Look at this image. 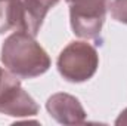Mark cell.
<instances>
[{"label":"cell","instance_id":"1","mask_svg":"<svg viewBox=\"0 0 127 126\" xmlns=\"http://www.w3.org/2000/svg\"><path fill=\"white\" fill-rule=\"evenodd\" d=\"M0 60L4 68L19 79H34L50 68L47 52L30 33L16 30L3 42Z\"/></svg>","mask_w":127,"mask_h":126},{"label":"cell","instance_id":"2","mask_svg":"<svg viewBox=\"0 0 127 126\" xmlns=\"http://www.w3.org/2000/svg\"><path fill=\"white\" fill-rule=\"evenodd\" d=\"M56 67L66 82L83 83L96 74L99 67V55L95 46L87 42H71L61 51Z\"/></svg>","mask_w":127,"mask_h":126},{"label":"cell","instance_id":"3","mask_svg":"<svg viewBox=\"0 0 127 126\" xmlns=\"http://www.w3.org/2000/svg\"><path fill=\"white\" fill-rule=\"evenodd\" d=\"M69 6V22L77 37L97 40L109 10L111 0H65Z\"/></svg>","mask_w":127,"mask_h":126},{"label":"cell","instance_id":"4","mask_svg":"<svg viewBox=\"0 0 127 126\" xmlns=\"http://www.w3.org/2000/svg\"><path fill=\"white\" fill-rule=\"evenodd\" d=\"M0 113L12 117H32L38 113V104L28 94L18 76L0 67Z\"/></svg>","mask_w":127,"mask_h":126},{"label":"cell","instance_id":"5","mask_svg":"<svg viewBox=\"0 0 127 126\" xmlns=\"http://www.w3.org/2000/svg\"><path fill=\"white\" fill-rule=\"evenodd\" d=\"M46 110L52 119L62 125H78L86 122V111L78 98L65 92H58L49 96Z\"/></svg>","mask_w":127,"mask_h":126},{"label":"cell","instance_id":"6","mask_svg":"<svg viewBox=\"0 0 127 126\" xmlns=\"http://www.w3.org/2000/svg\"><path fill=\"white\" fill-rule=\"evenodd\" d=\"M59 0H21V18H22V31L37 36L46 15L52 7L58 4Z\"/></svg>","mask_w":127,"mask_h":126},{"label":"cell","instance_id":"7","mask_svg":"<svg viewBox=\"0 0 127 126\" xmlns=\"http://www.w3.org/2000/svg\"><path fill=\"white\" fill-rule=\"evenodd\" d=\"M21 28V0H0V34Z\"/></svg>","mask_w":127,"mask_h":126},{"label":"cell","instance_id":"8","mask_svg":"<svg viewBox=\"0 0 127 126\" xmlns=\"http://www.w3.org/2000/svg\"><path fill=\"white\" fill-rule=\"evenodd\" d=\"M111 16L121 24H127V0H112L109 4Z\"/></svg>","mask_w":127,"mask_h":126},{"label":"cell","instance_id":"9","mask_svg":"<svg viewBox=\"0 0 127 126\" xmlns=\"http://www.w3.org/2000/svg\"><path fill=\"white\" fill-rule=\"evenodd\" d=\"M115 125L121 126V125H127V108L126 110H123L121 113H120V116L117 117V120H115Z\"/></svg>","mask_w":127,"mask_h":126}]
</instances>
